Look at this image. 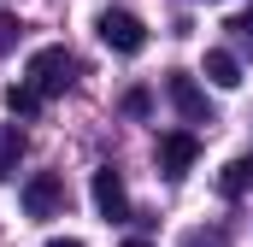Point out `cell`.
Wrapping results in <instances>:
<instances>
[{"instance_id": "obj_1", "label": "cell", "mask_w": 253, "mask_h": 247, "mask_svg": "<svg viewBox=\"0 0 253 247\" xmlns=\"http://www.w3.org/2000/svg\"><path fill=\"white\" fill-rule=\"evenodd\" d=\"M71 77H77V59L65 53V47H36L30 65H24V82L47 100V94H65L71 88Z\"/></svg>"}, {"instance_id": "obj_2", "label": "cell", "mask_w": 253, "mask_h": 247, "mask_svg": "<svg viewBox=\"0 0 253 247\" xmlns=\"http://www.w3.org/2000/svg\"><path fill=\"white\" fill-rule=\"evenodd\" d=\"M94 30H100V41H106L112 53H141V47H147V24H141L135 12H100Z\"/></svg>"}, {"instance_id": "obj_3", "label": "cell", "mask_w": 253, "mask_h": 247, "mask_svg": "<svg viewBox=\"0 0 253 247\" xmlns=\"http://www.w3.org/2000/svg\"><path fill=\"white\" fill-rule=\"evenodd\" d=\"M88 194H94V212H100L106 224H124V218H129V188H124V177H118L112 165H100V171H94Z\"/></svg>"}, {"instance_id": "obj_4", "label": "cell", "mask_w": 253, "mask_h": 247, "mask_svg": "<svg viewBox=\"0 0 253 247\" xmlns=\"http://www.w3.org/2000/svg\"><path fill=\"white\" fill-rule=\"evenodd\" d=\"M165 94H171V106H177V112H183L189 124H212V106H206V88L194 82L189 71H171V77H165Z\"/></svg>"}, {"instance_id": "obj_5", "label": "cell", "mask_w": 253, "mask_h": 247, "mask_svg": "<svg viewBox=\"0 0 253 247\" xmlns=\"http://www.w3.org/2000/svg\"><path fill=\"white\" fill-rule=\"evenodd\" d=\"M24 212H30V218H59L65 212V183L53 171H36V177L24 183Z\"/></svg>"}, {"instance_id": "obj_6", "label": "cell", "mask_w": 253, "mask_h": 247, "mask_svg": "<svg viewBox=\"0 0 253 247\" xmlns=\"http://www.w3.org/2000/svg\"><path fill=\"white\" fill-rule=\"evenodd\" d=\"M194 159H200V141H194L189 129H165V135H159V171H165V177L194 171Z\"/></svg>"}, {"instance_id": "obj_7", "label": "cell", "mask_w": 253, "mask_h": 247, "mask_svg": "<svg viewBox=\"0 0 253 247\" xmlns=\"http://www.w3.org/2000/svg\"><path fill=\"white\" fill-rule=\"evenodd\" d=\"M206 82H212V88H242V65H236V53L212 47V53H206Z\"/></svg>"}, {"instance_id": "obj_8", "label": "cell", "mask_w": 253, "mask_h": 247, "mask_svg": "<svg viewBox=\"0 0 253 247\" xmlns=\"http://www.w3.org/2000/svg\"><path fill=\"white\" fill-rule=\"evenodd\" d=\"M18 159H24V135H18L12 124H0V183L18 177Z\"/></svg>"}, {"instance_id": "obj_9", "label": "cell", "mask_w": 253, "mask_h": 247, "mask_svg": "<svg viewBox=\"0 0 253 247\" xmlns=\"http://www.w3.org/2000/svg\"><path fill=\"white\" fill-rule=\"evenodd\" d=\"M6 112H12V118H36V112H42V94H36L30 82H12V88H6Z\"/></svg>"}, {"instance_id": "obj_10", "label": "cell", "mask_w": 253, "mask_h": 247, "mask_svg": "<svg viewBox=\"0 0 253 247\" xmlns=\"http://www.w3.org/2000/svg\"><path fill=\"white\" fill-rule=\"evenodd\" d=\"M218 188H224V194H248L253 188V159H230L224 177H218Z\"/></svg>"}, {"instance_id": "obj_11", "label": "cell", "mask_w": 253, "mask_h": 247, "mask_svg": "<svg viewBox=\"0 0 253 247\" xmlns=\"http://www.w3.org/2000/svg\"><path fill=\"white\" fill-rule=\"evenodd\" d=\"M183 247H230V236H224V230H189Z\"/></svg>"}, {"instance_id": "obj_12", "label": "cell", "mask_w": 253, "mask_h": 247, "mask_svg": "<svg viewBox=\"0 0 253 247\" xmlns=\"http://www.w3.org/2000/svg\"><path fill=\"white\" fill-rule=\"evenodd\" d=\"M147 106H153V94H147V88H129V94H124V112H135V118H141Z\"/></svg>"}, {"instance_id": "obj_13", "label": "cell", "mask_w": 253, "mask_h": 247, "mask_svg": "<svg viewBox=\"0 0 253 247\" xmlns=\"http://www.w3.org/2000/svg\"><path fill=\"white\" fill-rule=\"evenodd\" d=\"M230 30H236V36H248V41H253V0L242 6V12H236V18H230Z\"/></svg>"}, {"instance_id": "obj_14", "label": "cell", "mask_w": 253, "mask_h": 247, "mask_svg": "<svg viewBox=\"0 0 253 247\" xmlns=\"http://www.w3.org/2000/svg\"><path fill=\"white\" fill-rule=\"evenodd\" d=\"M18 30H24V24H18V18H0V53H6V47H12V41H18Z\"/></svg>"}, {"instance_id": "obj_15", "label": "cell", "mask_w": 253, "mask_h": 247, "mask_svg": "<svg viewBox=\"0 0 253 247\" xmlns=\"http://www.w3.org/2000/svg\"><path fill=\"white\" fill-rule=\"evenodd\" d=\"M42 247H83L77 236H53V242H42Z\"/></svg>"}, {"instance_id": "obj_16", "label": "cell", "mask_w": 253, "mask_h": 247, "mask_svg": "<svg viewBox=\"0 0 253 247\" xmlns=\"http://www.w3.org/2000/svg\"><path fill=\"white\" fill-rule=\"evenodd\" d=\"M124 247H153V242H124Z\"/></svg>"}]
</instances>
